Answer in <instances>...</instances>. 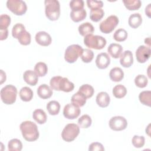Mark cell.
I'll return each instance as SVG.
<instances>
[{
	"label": "cell",
	"mask_w": 151,
	"mask_h": 151,
	"mask_svg": "<svg viewBox=\"0 0 151 151\" xmlns=\"http://www.w3.org/2000/svg\"><path fill=\"white\" fill-rule=\"evenodd\" d=\"M24 139L28 142H33L38 139L39 132L37 126L31 121H24L19 126Z\"/></svg>",
	"instance_id": "cell-1"
},
{
	"label": "cell",
	"mask_w": 151,
	"mask_h": 151,
	"mask_svg": "<svg viewBox=\"0 0 151 151\" xmlns=\"http://www.w3.org/2000/svg\"><path fill=\"white\" fill-rule=\"evenodd\" d=\"M45 13L46 17L51 21H56L60 15V5L57 0H45Z\"/></svg>",
	"instance_id": "cell-2"
},
{
	"label": "cell",
	"mask_w": 151,
	"mask_h": 151,
	"mask_svg": "<svg viewBox=\"0 0 151 151\" xmlns=\"http://www.w3.org/2000/svg\"><path fill=\"white\" fill-rule=\"evenodd\" d=\"M84 44L90 48L96 50L103 49L106 45V40L100 35H94L92 34L84 37Z\"/></svg>",
	"instance_id": "cell-3"
},
{
	"label": "cell",
	"mask_w": 151,
	"mask_h": 151,
	"mask_svg": "<svg viewBox=\"0 0 151 151\" xmlns=\"http://www.w3.org/2000/svg\"><path fill=\"white\" fill-rule=\"evenodd\" d=\"M17 89L11 84L4 87L1 90V98L3 103L6 104H12L15 103L17 99Z\"/></svg>",
	"instance_id": "cell-4"
},
{
	"label": "cell",
	"mask_w": 151,
	"mask_h": 151,
	"mask_svg": "<svg viewBox=\"0 0 151 151\" xmlns=\"http://www.w3.org/2000/svg\"><path fill=\"white\" fill-rule=\"evenodd\" d=\"M83 50L82 47L78 44L69 45L65 51L64 58L65 61L69 63H74L81 56Z\"/></svg>",
	"instance_id": "cell-5"
},
{
	"label": "cell",
	"mask_w": 151,
	"mask_h": 151,
	"mask_svg": "<svg viewBox=\"0 0 151 151\" xmlns=\"http://www.w3.org/2000/svg\"><path fill=\"white\" fill-rule=\"evenodd\" d=\"M80 132L78 126L74 123H69L67 124L61 133V137L64 141L70 142L73 141Z\"/></svg>",
	"instance_id": "cell-6"
},
{
	"label": "cell",
	"mask_w": 151,
	"mask_h": 151,
	"mask_svg": "<svg viewBox=\"0 0 151 151\" xmlns=\"http://www.w3.org/2000/svg\"><path fill=\"white\" fill-rule=\"evenodd\" d=\"M6 6L17 15H22L27 10L26 3L22 0H8L6 1Z\"/></svg>",
	"instance_id": "cell-7"
},
{
	"label": "cell",
	"mask_w": 151,
	"mask_h": 151,
	"mask_svg": "<svg viewBox=\"0 0 151 151\" xmlns=\"http://www.w3.org/2000/svg\"><path fill=\"white\" fill-rule=\"evenodd\" d=\"M119 21V18L117 16L110 15L100 23V29L104 34L110 33L117 25Z\"/></svg>",
	"instance_id": "cell-8"
},
{
	"label": "cell",
	"mask_w": 151,
	"mask_h": 151,
	"mask_svg": "<svg viewBox=\"0 0 151 151\" xmlns=\"http://www.w3.org/2000/svg\"><path fill=\"white\" fill-rule=\"evenodd\" d=\"M127 125V120L123 116H114L109 120V126L111 129L114 131L123 130L126 128Z\"/></svg>",
	"instance_id": "cell-9"
},
{
	"label": "cell",
	"mask_w": 151,
	"mask_h": 151,
	"mask_svg": "<svg viewBox=\"0 0 151 151\" xmlns=\"http://www.w3.org/2000/svg\"><path fill=\"white\" fill-rule=\"evenodd\" d=\"M81 112L79 107H77L73 103L66 104L63 109L64 116L68 119H74L78 117Z\"/></svg>",
	"instance_id": "cell-10"
},
{
	"label": "cell",
	"mask_w": 151,
	"mask_h": 151,
	"mask_svg": "<svg viewBox=\"0 0 151 151\" xmlns=\"http://www.w3.org/2000/svg\"><path fill=\"white\" fill-rule=\"evenodd\" d=\"M150 48L145 45H140L136 51V57L140 63H145L150 57Z\"/></svg>",
	"instance_id": "cell-11"
},
{
	"label": "cell",
	"mask_w": 151,
	"mask_h": 151,
	"mask_svg": "<svg viewBox=\"0 0 151 151\" xmlns=\"http://www.w3.org/2000/svg\"><path fill=\"white\" fill-rule=\"evenodd\" d=\"M36 42L42 46H48L51 44L52 39L50 35L45 31L38 32L35 37Z\"/></svg>",
	"instance_id": "cell-12"
},
{
	"label": "cell",
	"mask_w": 151,
	"mask_h": 151,
	"mask_svg": "<svg viewBox=\"0 0 151 151\" xmlns=\"http://www.w3.org/2000/svg\"><path fill=\"white\" fill-rule=\"evenodd\" d=\"M110 63V58L109 55L106 52H101L97 55L96 59V64L100 69L106 68Z\"/></svg>",
	"instance_id": "cell-13"
},
{
	"label": "cell",
	"mask_w": 151,
	"mask_h": 151,
	"mask_svg": "<svg viewBox=\"0 0 151 151\" xmlns=\"http://www.w3.org/2000/svg\"><path fill=\"white\" fill-rule=\"evenodd\" d=\"M120 64L126 68L130 67L133 63V54L130 50H126L120 55Z\"/></svg>",
	"instance_id": "cell-14"
},
{
	"label": "cell",
	"mask_w": 151,
	"mask_h": 151,
	"mask_svg": "<svg viewBox=\"0 0 151 151\" xmlns=\"http://www.w3.org/2000/svg\"><path fill=\"white\" fill-rule=\"evenodd\" d=\"M24 81L30 86H35L38 81V76L35 71L32 70H27L23 75Z\"/></svg>",
	"instance_id": "cell-15"
},
{
	"label": "cell",
	"mask_w": 151,
	"mask_h": 151,
	"mask_svg": "<svg viewBox=\"0 0 151 151\" xmlns=\"http://www.w3.org/2000/svg\"><path fill=\"white\" fill-rule=\"evenodd\" d=\"M37 94L38 96L42 99H47L52 95V89L48 85L42 84L37 88Z\"/></svg>",
	"instance_id": "cell-16"
},
{
	"label": "cell",
	"mask_w": 151,
	"mask_h": 151,
	"mask_svg": "<svg viewBox=\"0 0 151 151\" xmlns=\"http://www.w3.org/2000/svg\"><path fill=\"white\" fill-rule=\"evenodd\" d=\"M110 96L105 91L100 92L96 96V103L101 107H107L110 103Z\"/></svg>",
	"instance_id": "cell-17"
},
{
	"label": "cell",
	"mask_w": 151,
	"mask_h": 151,
	"mask_svg": "<svg viewBox=\"0 0 151 151\" xmlns=\"http://www.w3.org/2000/svg\"><path fill=\"white\" fill-rule=\"evenodd\" d=\"M107 51L109 54L114 58H118L120 57L122 51L123 47L121 45L116 43H112L110 44L107 48Z\"/></svg>",
	"instance_id": "cell-18"
},
{
	"label": "cell",
	"mask_w": 151,
	"mask_h": 151,
	"mask_svg": "<svg viewBox=\"0 0 151 151\" xmlns=\"http://www.w3.org/2000/svg\"><path fill=\"white\" fill-rule=\"evenodd\" d=\"M86 97L80 91H77L71 97V103L77 107H82L86 103Z\"/></svg>",
	"instance_id": "cell-19"
},
{
	"label": "cell",
	"mask_w": 151,
	"mask_h": 151,
	"mask_svg": "<svg viewBox=\"0 0 151 151\" xmlns=\"http://www.w3.org/2000/svg\"><path fill=\"white\" fill-rule=\"evenodd\" d=\"M109 77L113 81H120L124 77V73L121 68L117 67H114L111 69Z\"/></svg>",
	"instance_id": "cell-20"
},
{
	"label": "cell",
	"mask_w": 151,
	"mask_h": 151,
	"mask_svg": "<svg viewBox=\"0 0 151 151\" xmlns=\"http://www.w3.org/2000/svg\"><path fill=\"white\" fill-rule=\"evenodd\" d=\"M78 30L81 35L85 37L88 34H91L94 31V28L91 23L87 22L80 25Z\"/></svg>",
	"instance_id": "cell-21"
},
{
	"label": "cell",
	"mask_w": 151,
	"mask_h": 151,
	"mask_svg": "<svg viewBox=\"0 0 151 151\" xmlns=\"http://www.w3.org/2000/svg\"><path fill=\"white\" fill-rule=\"evenodd\" d=\"M74 88V84L70 81L66 77H63L59 83L60 91H63L64 92H70Z\"/></svg>",
	"instance_id": "cell-22"
},
{
	"label": "cell",
	"mask_w": 151,
	"mask_h": 151,
	"mask_svg": "<svg viewBox=\"0 0 151 151\" xmlns=\"http://www.w3.org/2000/svg\"><path fill=\"white\" fill-rule=\"evenodd\" d=\"M142 22V18L140 14L134 13L130 15L128 20L129 25L133 28L139 27Z\"/></svg>",
	"instance_id": "cell-23"
},
{
	"label": "cell",
	"mask_w": 151,
	"mask_h": 151,
	"mask_svg": "<svg viewBox=\"0 0 151 151\" xmlns=\"http://www.w3.org/2000/svg\"><path fill=\"white\" fill-rule=\"evenodd\" d=\"M33 119L39 124H44L47 121V115L45 111L42 109H36L32 114Z\"/></svg>",
	"instance_id": "cell-24"
},
{
	"label": "cell",
	"mask_w": 151,
	"mask_h": 151,
	"mask_svg": "<svg viewBox=\"0 0 151 151\" xmlns=\"http://www.w3.org/2000/svg\"><path fill=\"white\" fill-rule=\"evenodd\" d=\"M19 97L24 101H29L33 97V91L28 87H24L19 91Z\"/></svg>",
	"instance_id": "cell-25"
},
{
	"label": "cell",
	"mask_w": 151,
	"mask_h": 151,
	"mask_svg": "<svg viewBox=\"0 0 151 151\" xmlns=\"http://www.w3.org/2000/svg\"><path fill=\"white\" fill-rule=\"evenodd\" d=\"M86 15L87 12L84 8L79 11H71L70 12L71 19L76 22H80L85 19Z\"/></svg>",
	"instance_id": "cell-26"
},
{
	"label": "cell",
	"mask_w": 151,
	"mask_h": 151,
	"mask_svg": "<svg viewBox=\"0 0 151 151\" xmlns=\"http://www.w3.org/2000/svg\"><path fill=\"white\" fill-rule=\"evenodd\" d=\"M46 107L48 113L51 115H57L60 111V104L58 101L52 100L47 103Z\"/></svg>",
	"instance_id": "cell-27"
},
{
	"label": "cell",
	"mask_w": 151,
	"mask_h": 151,
	"mask_svg": "<svg viewBox=\"0 0 151 151\" xmlns=\"http://www.w3.org/2000/svg\"><path fill=\"white\" fill-rule=\"evenodd\" d=\"M112 92L115 97L121 99L126 96L127 93V89L123 85L118 84L113 87Z\"/></svg>",
	"instance_id": "cell-28"
},
{
	"label": "cell",
	"mask_w": 151,
	"mask_h": 151,
	"mask_svg": "<svg viewBox=\"0 0 151 151\" xmlns=\"http://www.w3.org/2000/svg\"><path fill=\"white\" fill-rule=\"evenodd\" d=\"M34 71L38 77H43L47 73V65L43 62H38L34 67Z\"/></svg>",
	"instance_id": "cell-29"
},
{
	"label": "cell",
	"mask_w": 151,
	"mask_h": 151,
	"mask_svg": "<svg viewBox=\"0 0 151 151\" xmlns=\"http://www.w3.org/2000/svg\"><path fill=\"white\" fill-rule=\"evenodd\" d=\"M104 12L101 8H97L91 9L90 13V18L94 22L99 21L104 16Z\"/></svg>",
	"instance_id": "cell-30"
},
{
	"label": "cell",
	"mask_w": 151,
	"mask_h": 151,
	"mask_svg": "<svg viewBox=\"0 0 151 151\" xmlns=\"http://www.w3.org/2000/svg\"><path fill=\"white\" fill-rule=\"evenodd\" d=\"M151 91L149 90L143 91L139 95L140 101L144 105L150 106L151 104Z\"/></svg>",
	"instance_id": "cell-31"
},
{
	"label": "cell",
	"mask_w": 151,
	"mask_h": 151,
	"mask_svg": "<svg viewBox=\"0 0 151 151\" xmlns=\"http://www.w3.org/2000/svg\"><path fill=\"white\" fill-rule=\"evenodd\" d=\"M8 147L9 151H20L22 149V144L18 139H12L8 143Z\"/></svg>",
	"instance_id": "cell-32"
},
{
	"label": "cell",
	"mask_w": 151,
	"mask_h": 151,
	"mask_svg": "<svg viewBox=\"0 0 151 151\" xmlns=\"http://www.w3.org/2000/svg\"><path fill=\"white\" fill-rule=\"evenodd\" d=\"M124 6L129 10H137L141 6L142 2L140 0H123Z\"/></svg>",
	"instance_id": "cell-33"
},
{
	"label": "cell",
	"mask_w": 151,
	"mask_h": 151,
	"mask_svg": "<svg viewBox=\"0 0 151 151\" xmlns=\"http://www.w3.org/2000/svg\"><path fill=\"white\" fill-rule=\"evenodd\" d=\"M78 91L82 93L86 97L87 99L91 97L94 92L93 87L91 85L88 84H85L80 86Z\"/></svg>",
	"instance_id": "cell-34"
},
{
	"label": "cell",
	"mask_w": 151,
	"mask_h": 151,
	"mask_svg": "<svg viewBox=\"0 0 151 151\" xmlns=\"http://www.w3.org/2000/svg\"><path fill=\"white\" fill-rule=\"evenodd\" d=\"M92 120L90 116L84 114L78 120V124L81 128H88L91 124Z\"/></svg>",
	"instance_id": "cell-35"
},
{
	"label": "cell",
	"mask_w": 151,
	"mask_h": 151,
	"mask_svg": "<svg viewBox=\"0 0 151 151\" xmlns=\"http://www.w3.org/2000/svg\"><path fill=\"white\" fill-rule=\"evenodd\" d=\"M31 34L25 29L20 34L18 38L19 42L24 45H29L31 42Z\"/></svg>",
	"instance_id": "cell-36"
},
{
	"label": "cell",
	"mask_w": 151,
	"mask_h": 151,
	"mask_svg": "<svg viewBox=\"0 0 151 151\" xmlns=\"http://www.w3.org/2000/svg\"><path fill=\"white\" fill-rule=\"evenodd\" d=\"M127 38V31L123 28H119L117 29L113 35V38L119 42H122L126 40Z\"/></svg>",
	"instance_id": "cell-37"
},
{
	"label": "cell",
	"mask_w": 151,
	"mask_h": 151,
	"mask_svg": "<svg viewBox=\"0 0 151 151\" xmlns=\"http://www.w3.org/2000/svg\"><path fill=\"white\" fill-rule=\"evenodd\" d=\"M80 57L84 63H88L91 62L93 59L94 53L93 51L90 49H83Z\"/></svg>",
	"instance_id": "cell-38"
},
{
	"label": "cell",
	"mask_w": 151,
	"mask_h": 151,
	"mask_svg": "<svg viewBox=\"0 0 151 151\" xmlns=\"http://www.w3.org/2000/svg\"><path fill=\"white\" fill-rule=\"evenodd\" d=\"M148 83L147 77L143 74L137 75L134 78V83L138 87L143 88L145 87Z\"/></svg>",
	"instance_id": "cell-39"
},
{
	"label": "cell",
	"mask_w": 151,
	"mask_h": 151,
	"mask_svg": "<svg viewBox=\"0 0 151 151\" xmlns=\"http://www.w3.org/2000/svg\"><path fill=\"white\" fill-rule=\"evenodd\" d=\"M25 29V27L21 23H17L14 25L12 29V35L14 38L18 39L20 34Z\"/></svg>",
	"instance_id": "cell-40"
},
{
	"label": "cell",
	"mask_w": 151,
	"mask_h": 151,
	"mask_svg": "<svg viewBox=\"0 0 151 151\" xmlns=\"http://www.w3.org/2000/svg\"><path fill=\"white\" fill-rule=\"evenodd\" d=\"M11 23V18L6 14H2L0 16V29H7Z\"/></svg>",
	"instance_id": "cell-41"
},
{
	"label": "cell",
	"mask_w": 151,
	"mask_h": 151,
	"mask_svg": "<svg viewBox=\"0 0 151 151\" xmlns=\"http://www.w3.org/2000/svg\"><path fill=\"white\" fill-rule=\"evenodd\" d=\"M145 139L143 136H137L134 135L132 140L133 145L136 148H140L143 147L145 145Z\"/></svg>",
	"instance_id": "cell-42"
},
{
	"label": "cell",
	"mask_w": 151,
	"mask_h": 151,
	"mask_svg": "<svg viewBox=\"0 0 151 151\" xmlns=\"http://www.w3.org/2000/svg\"><path fill=\"white\" fill-rule=\"evenodd\" d=\"M84 1L83 0H72L70 2V7L72 11H79L84 8Z\"/></svg>",
	"instance_id": "cell-43"
},
{
	"label": "cell",
	"mask_w": 151,
	"mask_h": 151,
	"mask_svg": "<svg viewBox=\"0 0 151 151\" xmlns=\"http://www.w3.org/2000/svg\"><path fill=\"white\" fill-rule=\"evenodd\" d=\"M63 77L61 76H55L51 78L50 81V85L52 90L60 91L59 90V83Z\"/></svg>",
	"instance_id": "cell-44"
},
{
	"label": "cell",
	"mask_w": 151,
	"mask_h": 151,
	"mask_svg": "<svg viewBox=\"0 0 151 151\" xmlns=\"http://www.w3.org/2000/svg\"><path fill=\"white\" fill-rule=\"evenodd\" d=\"M87 4L88 7L91 9L101 8L103 6V2L101 1L96 0H87Z\"/></svg>",
	"instance_id": "cell-45"
},
{
	"label": "cell",
	"mask_w": 151,
	"mask_h": 151,
	"mask_svg": "<svg viewBox=\"0 0 151 151\" xmlns=\"http://www.w3.org/2000/svg\"><path fill=\"white\" fill-rule=\"evenodd\" d=\"M89 151H95V150H99V151H103L104 150V148L103 145L99 142H93L88 147Z\"/></svg>",
	"instance_id": "cell-46"
},
{
	"label": "cell",
	"mask_w": 151,
	"mask_h": 151,
	"mask_svg": "<svg viewBox=\"0 0 151 151\" xmlns=\"http://www.w3.org/2000/svg\"><path fill=\"white\" fill-rule=\"evenodd\" d=\"M1 30V35H0V40H4L6 39L8 35V29H0Z\"/></svg>",
	"instance_id": "cell-47"
},
{
	"label": "cell",
	"mask_w": 151,
	"mask_h": 151,
	"mask_svg": "<svg viewBox=\"0 0 151 151\" xmlns=\"http://www.w3.org/2000/svg\"><path fill=\"white\" fill-rule=\"evenodd\" d=\"M1 84H2L6 80V74L3 71V70H1Z\"/></svg>",
	"instance_id": "cell-48"
},
{
	"label": "cell",
	"mask_w": 151,
	"mask_h": 151,
	"mask_svg": "<svg viewBox=\"0 0 151 151\" xmlns=\"http://www.w3.org/2000/svg\"><path fill=\"white\" fill-rule=\"evenodd\" d=\"M150 4H149L145 8V13L149 17H150Z\"/></svg>",
	"instance_id": "cell-49"
},
{
	"label": "cell",
	"mask_w": 151,
	"mask_h": 151,
	"mask_svg": "<svg viewBox=\"0 0 151 151\" xmlns=\"http://www.w3.org/2000/svg\"><path fill=\"white\" fill-rule=\"evenodd\" d=\"M150 37H148V38H146V39L145 40V44H147L149 45V48H150Z\"/></svg>",
	"instance_id": "cell-50"
}]
</instances>
